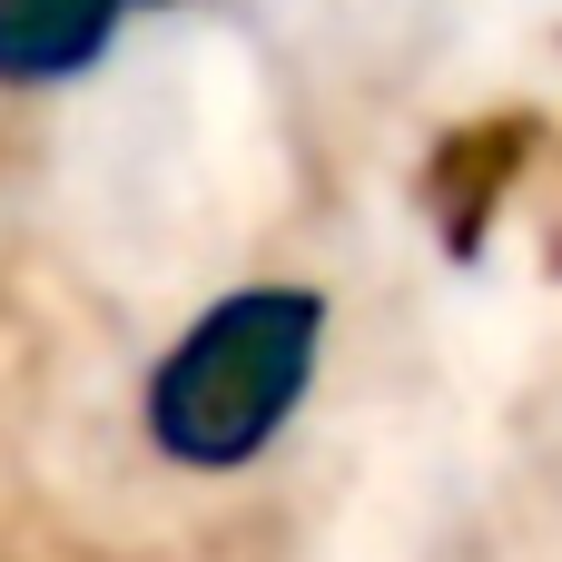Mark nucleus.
<instances>
[{"instance_id":"1","label":"nucleus","mask_w":562,"mask_h":562,"mask_svg":"<svg viewBox=\"0 0 562 562\" xmlns=\"http://www.w3.org/2000/svg\"><path fill=\"white\" fill-rule=\"evenodd\" d=\"M316 336H326V306L306 286H247L207 306L148 375V445L188 474H237L296 415L316 375Z\"/></svg>"},{"instance_id":"2","label":"nucleus","mask_w":562,"mask_h":562,"mask_svg":"<svg viewBox=\"0 0 562 562\" xmlns=\"http://www.w3.org/2000/svg\"><path fill=\"white\" fill-rule=\"evenodd\" d=\"M128 0H0V89H59L99 69Z\"/></svg>"}]
</instances>
